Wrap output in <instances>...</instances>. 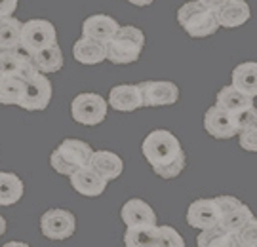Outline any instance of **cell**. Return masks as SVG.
Wrapping results in <instances>:
<instances>
[{
    "mask_svg": "<svg viewBox=\"0 0 257 247\" xmlns=\"http://www.w3.org/2000/svg\"><path fill=\"white\" fill-rule=\"evenodd\" d=\"M143 156L147 160L151 167H166L172 162H175L179 156L185 154V150L181 148L179 139L175 137L172 131L168 129H155L151 131L143 145H141Z\"/></svg>",
    "mask_w": 257,
    "mask_h": 247,
    "instance_id": "1",
    "label": "cell"
},
{
    "mask_svg": "<svg viewBox=\"0 0 257 247\" xmlns=\"http://www.w3.org/2000/svg\"><path fill=\"white\" fill-rule=\"evenodd\" d=\"M120 219L126 226H143V224H156V213L147 201L132 198L120 209Z\"/></svg>",
    "mask_w": 257,
    "mask_h": 247,
    "instance_id": "16",
    "label": "cell"
},
{
    "mask_svg": "<svg viewBox=\"0 0 257 247\" xmlns=\"http://www.w3.org/2000/svg\"><path fill=\"white\" fill-rule=\"evenodd\" d=\"M213 200H215V203H217V207L221 211V220H223V217H227L230 211H234L238 205H242V201L238 198H234V196H217Z\"/></svg>",
    "mask_w": 257,
    "mask_h": 247,
    "instance_id": "34",
    "label": "cell"
},
{
    "mask_svg": "<svg viewBox=\"0 0 257 247\" xmlns=\"http://www.w3.org/2000/svg\"><path fill=\"white\" fill-rule=\"evenodd\" d=\"M251 16L248 2L246 0H229L221 8L215 10V18L219 27L225 29H236L242 27Z\"/></svg>",
    "mask_w": 257,
    "mask_h": 247,
    "instance_id": "17",
    "label": "cell"
},
{
    "mask_svg": "<svg viewBox=\"0 0 257 247\" xmlns=\"http://www.w3.org/2000/svg\"><path fill=\"white\" fill-rule=\"evenodd\" d=\"M33 61L37 65V69L40 73H59L63 69V52L61 48L54 44V46L44 48L42 52H38L37 55H33Z\"/></svg>",
    "mask_w": 257,
    "mask_h": 247,
    "instance_id": "26",
    "label": "cell"
},
{
    "mask_svg": "<svg viewBox=\"0 0 257 247\" xmlns=\"http://www.w3.org/2000/svg\"><path fill=\"white\" fill-rule=\"evenodd\" d=\"M90 164L99 171V173L107 179V181H114L118 179L122 171H124V162L118 154L110 152V150H93L92 162Z\"/></svg>",
    "mask_w": 257,
    "mask_h": 247,
    "instance_id": "19",
    "label": "cell"
},
{
    "mask_svg": "<svg viewBox=\"0 0 257 247\" xmlns=\"http://www.w3.org/2000/svg\"><path fill=\"white\" fill-rule=\"evenodd\" d=\"M52 101V82L44 73H37L25 84L23 99L19 107L25 110H44Z\"/></svg>",
    "mask_w": 257,
    "mask_h": 247,
    "instance_id": "8",
    "label": "cell"
},
{
    "mask_svg": "<svg viewBox=\"0 0 257 247\" xmlns=\"http://www.w3.org/2000/svg\"><path fill=\"white\" fill-rule=\"evenodd\" d=\"M57 44V31L54 23L46 19H31L23 23L21 31V50L31 57L42 52L44 48Z\"/></svg>",
    "mask_w": 257,
    "mask_h": 247,
    "instance_id": "5",
    "label": "cell"
},
{
    "mask_svg": "<svg viewBox=\"0 0 257 247\" xmlns=\"http://www.w3.org/2000/svg\"><path fill=\"white\" fill-rule=\"evenodd\" d=\"M217 105L223 107L225 110H229L230 114H236L240 110L251 107L253 105V97L242 93L230 84V86H225V88H221L219 92H217Z\"/></svg>",
    "mask_w": 257,
    "mask_h": 247,
    "instance_id": "24",
    "label": "cell"
},
{
    "mask_svg": "<svg viewBox=\"0 0 257 247\" xmlns=\"http://www.w3.org/2000/svg\"><path fill=\"white\" fill-rule=\"evenodd\" d=\"M73 57L82 65L103 63L107 59V44L88 37L78 38L73 46Z\"/></svg>",
    "mask_w": 257,
    "mask_h": 247,
    "instance_id": "18",
    "label": "cell"
},
{
    "mask_svg": "<svg viewBox=\"0 0 257 247\" xmlns=\"http://www.w3.org/2000/svg\"><path fill=\"white\" fill-rule=\"evenodd\" d=\"M118 21L110 16H90V18L84 19L82 23V37L93 38V40H99V42H109L110 38L118 33Z\"/></svg>",
    "mask_w": 257,
    "mask_h": 247,
    "instance_id": "15",
    "label": "cell"
},
{
    "mask_svg": "<svg viewBox=\"0 0 257 247\" xmlns=\"http://www.w3.org/2000/svg\"><path fill=\"white\" fill-rule=\"evenodd\" d=\"M143 107H170L179 99L177 84L168 80H147L139 84Z\"/></svg>",
    "mask_w": 257,
    "mask_h": 247,
    "instance_id": "9",
    "label": "cell"
},
{
    "mask_svg": "<svg viewBox=\"0 0 257 247\" xmlns=\"http://www.w3.org/2000/svg\"><path fill=\"white\" fill-rule=\"evenodd\" d=\"M130 4H134V6H139V8H145V6H151L155 0H126Z\"/></svg>",
    "mask_w": 257,
    "mask_h": 247,
    "instance_id": "37",
    "label": "cell"
},
{
    "mask_svg": "<svg viewBox=\"0 0 257 247\" xmlns=\"http://www.w3.org/2000/svg\"><path fill=\"white\" fill-rule=\"evenodd\" d=\"M240 247H257V217H251L248 224L238 232Z\"/></svg>",
    "mask_w": 257,
    "mask_h": 247,
    "instance_id": "31",
    "label": "cell"
},
{
    "mask_svg": "<svg viewBox=\"0 0 257 247\" xmlns=\"http://www.w3.org/2000/svg\"><path fill=\"white\" fill-rule=\"evenodd\" d=\"M145 48L143 31L134 25H124L107 42V61L114 65L136 63Z\"/></svg>",
    "mask_w": 257,
    "mask_h": 247,
    "instance_id": "2",
    "label": "cell"
},
{
    "mask_svg": "<svg viewBox=\"0 0 257 247\" xmlns=\"http://www.w3.org/2000/svg\"><path fill=\"white\" fill-rule=\"evenodd\" d=\"M23 190H25V186L18 175L0 171V205L2 207L18 203L23 198Z\"/></svg>",
    "mask_w": 257,
    "mask_h": 247,
    "instance_id": "25",
    "label": "cell"
},
{
    "mask_svg": "<svg viewBox=\"0 0 257 247\" xmlns=\"http://www.w3.org/2000/svg\"><path fill=\"white\" fill-rule=\"evenodd\" d=\"M240 147L248 152H257V126H251L248 129H242L238 133Z\"/></svg>",
    "mask_w": 257,
    "mask_h": 247,
    "instance_id": "33",
    "label": "cell"
},
{
    "mask_svg": "<svg viewBox=\"0 0 257 247\" xmlns=\"http://www.w3.org/2000/svg\"><path fill=\"white\" fill-rule=\"evenodd\" d=\"M76 230V217L67 209H50L40 217L42 236L54 241L69 239Z\"/></svg>",
    "mask_w": 257,
    "mask_h": 247,
    "instance_id": "7",
    "label": "cell"
},
{
    "mask_svg": "<svg viewBox=\"0 0 257 247\" xmlns=\"http://www.w3.org/2000/svg\"><path fill=\"white\" fill-rule=\"evenodd\" d=\"M19 0H0V16H14Z\"/></svg>",
    "mask_w": 257,
    "mask_h": 247,
    "instance_id": "35",
    "label": "cell"
},
{
    "mask_svg": "<svg viewBox=\"0 0 257 247\" xmlns=\"http://www.w3.org/2000/svg\"><path fill=\"white\" fill-rule=\"evenodd\" d=\"M124 243L128 247H158V224L126 226Z\"/></svg>",
    "mask_w": 257,
    "mask_h": 247,
    "instance_id": "22",
    "label": "cell"
},
{
    "mask_svg": "<svg viewBox=\"0 0 257 247\" xmlns=\"http://www.w3.org/2000/svg\"><path fill=\"white\" fill-rule=\"evenodd\" d=\"M185 165H187V154L179 156L175 162H172V164L166 165V167H155L153 171H155L160 179H175V177L181 175V171L185 169Z\"/></svg>",
    "mask_w": 257,
    "mask_h": 247,
    "instance_id": "30",
    "label": "cell"
},
{
    "mask_svg": "<svg viewBox=\"0 0 257 247\" xmlns=\"http://www.w3.org/2000/svg\"><path fill=\"white\" fill-rule=\"evenodd\" d=\"M158 247H185L183 236L172 226H158Z\"/></svg>",
    "mask_w": 257,
    "mask_h": 247,
    "instance_id": "29",
    "label": "cell"
},
{
    "mask_svg": "<svg viewBox=\"0 0 257 247\" xmlns=\"http://www.w3.org/2000/svg\"><path fill=\"white\" fill-rule=\"evenodd\" d=\"M14 245H25V243H19V241H10V243H6V247H14Z\"/></svg>",
    "mask_w": 257,
    "mask_h": 247,
    "instance_id": "39",
    "label": "cell"
},
{
    "mask_svg": "<svg viewBox=\"0 0 257 247\" xmlns=\"http://www.w3.org/2000/svg\"><path fill=\"white\" fill-rule=\"evenodd\" d=\"M251 217H253L251 209H249L246 203H242V205H238L234 211H230L227 217H223L221 226L225 230H229V232H232V234H238L240 230L248 224V220L251 219Z\"/></svg>",
    "mask_w": 257,
    "mask_h": 247,
    "instance_id": "28",
    "label": "cell"
},
{
    "mask_svg": "<svg viewBox=\"0 0 257 247\" xmlns=\"http://www.w3.org/2000/svg\"><path fill=\"white\" fill-rule=\"evenodd\" d=\"M23 23L14 16H0V50H21Z\"/></svg>",
    "mask_w": 257,
    "mask_h": 247,
    "instance_id": "23",
    "label": "cell"
},
{
    "mask_svg": "<svg viewBox=\"0 0 257 247\" xmlns=\"http://www.w3.org/2000/svg\"><path fill=\"white\" fill-rule=\"evenodd\" d=\"M69 181L71 186L78 194H82L86 198H97L105 192L109 181L103 177L92 164L84 165L80 169H76L73 175H69Z\"/></svg>",
    "mask_w": 257,
    "mask_h": 247,
    "instance_id": "11",
    "label": "cell"
},
{
    "mask_svg": "<svg viewBox=\"0 0 257 247\" xmlns=\"http://www.w3.org/2000/svg\"><path fill=\"white\" fill-rule=\"evenodd\" d=\"M27 80L19 76H0V105H18L23 99Z\"/></svg>",
    "mask_w": 257,
    "mask_h": 247,
    "instance_id": "27",
    "label": "cell"
},
{
    "mask_svg": "<svg viewBox=\"0 0 257 247\" xmlns=\"http://www.w3.org/2000/svg\"><path fill=\"white\" fill-rule=\"evenodd\" d=\"M198 2H202L206 8H210V10L215 12V10L221 8V6H223L225 2H229V0H198Z\"/></svg>",
    "mask_w": 257,
    "mask_h": 247,
    "instance_id": "36",
    "label": "cell"
},
{
    "mask_svg": "<svg viewBox=\"0 0 257 247\" xmlns=\"http://www.w3.org/2000/svg\"><path fill=\"white\" fill-rule=\"evenodd\" d=\"M187 222H189V226L198 230H206L221 224V211L215 200L202 198V200L193 201L187 209Z\"/></svg>",
    "mask_w": 257,
    "mask_h": 247,
    "instance_id": "13",
    "label": "cell"
},
{
    "mask_svg": "<svg viewBox=\"0 0 257 247\" xmlns=\"http://www.w3.org/2000/svg\"><path fill=\"white\" fill-rule=\"evenodd\" d=\"M198 247H240L238 245V234H232L225 230L221 224L211 226V228L200 230L196 238Z\"/></svg>",
    "mask_w": 257,
    "mask_h": 247,
    "instance_id": "21",
    "label": "cell"
},
{
    "mask_svg": "<svg viewBox=\"0 0 257 247\" xmlns=\"http://www.w3.org/2000/svg\"><path fill=\"white\" fill-rule=\"evenodd\" d=\"M109 101L99 93H78L71 103V116L82 126H97L107 118Z\"/></svg>",
    "mask_w": 257,
    "mask_h": 247,
    "instance_id": "6",
    "label": "cell"
},
{
    "mask_svg": "<svg viewBox=\"0 0 257 247\" xmlns=\"http://www.w3.org/2000/svg\"><path fill=\"white\" fill-rule=\"evenodd\" d=\"M177 23L185 29V33L193 38H206L217 33L219 23L215 18V12L206 8L202 2L191 0L185 2L177 10Z\"/></svg>",
    "mask_w": 257,
    "mask_h": 247,
    "instance_id": "3",
    "label": "cell"
},
{
    "mask_svg": "<svg viewBox=\"0 0 257 247\" xmlns=\"http://www.w3.org/2000/svg\"><path fill=\"white\" fill-rule=\"evenodd\" d=\"M6 226H8V224H6V219L0 215V238L4 236V232H6Z\"/></svg>",
    "mask_w": 257,
    "mask_h": 247,
    "instance_id": "38",
    "label": "cell"
},
{
    "mask_svg": "<svg viewBox=\"0 0 257 247\" xmlns=\"http://www.w3.org/2000/svg\"><path fill=\"white\" fill-rule=\"evenodd\" d=\"M109 107L118 112H134L143 109V97L139 84H118L109 93Z\"/></svg>",
    "mask_w": 257,
    "mask_h": 247,
    "instance_id": "14",
    "label": "cell"
},
{
    "mask_svg": "<svg viewBox=\"0 0 257 247\" xmlns=\"http://www.w3.org/2000/svg\"><path fill=\"white\" fill-rule=\"evenodd\" d=\"M204 128H206V131L210 133L211 137L215 139H230L234 137V135H238L234 116L230 114L229 110L219 107L217 103L206 110V114H204Z\"/></svg>",
    "mask_w": 257,
    "mask_h": 247,
    "instance_id": "12",
    "label": "cell"
},
{
    "mask_svg": "<svg viewBox=\"0 0 257 247\" xmlns=\"http://www.w3.org/2000/svg\"><path fill=\"white\" fill-rule=\"evenodd\" d=\"M234 116V122H236V129H238V133L242 129H248L251 126H257V107L255 105H251L248 109L240 110L236 114H232Z\"/></svg>",
    "mask_w": 257,
    "mask_h": 247,
    "instance_id": "32",
    "label": "cell"
},
{
    "mask_svg": "<svg viewBox=\"0 0 257 247\" xmlns=\"http://www.w3.org/2000/svg\"><path fill=\"white\" fill-rule=\"evenodd\" d=\"M93 148L80 139H65L50 156V164L59 175H73L92 162Z\"/></svg>",
    "mask_w": 257,
    "mask_h": 247,
    "instance_id": "4",
    "label": "cell"
},
{
    "mask_svg": "<svg viewBox=\"0 0 257 247\" xmlns=\"http://www.w3.org/2000/svg\"><path fill=\"white\" fill-rule=\"evenodd\" d=\"M37 73L40 71L33 57L23 50H0V76H19L29 80Z\"/></svg>",
    "mask_w": 257,
    "mask_h": 247,
    "instance_id": "10",
    "label": "cell"
},
{
    "mask_svg": "<svg viewBox=\"0 0 257 247\" xmlns=\"http://www.w3.org/2000/svg\"><path fill=\"white\" fill-rule=\"evenodd\" d=\"M232 86L246 93L249 97H257V63L253 61H246L234 67L232 71Z\"/></svg>",
    "mask_w": 257,
    "mask_h": 247,
    "instance_id": "20",
    "label": "cell"
}]
</instances>
